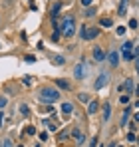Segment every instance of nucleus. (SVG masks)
Here are the masks:
<instances>
[{
	"label": "nucleus",
	"mask_w": 139,
	"mask_h": 147,
	"mask_svg": "<svg viewBox=\"0 0 139 147\" xmlns=\"http://www.w3.org/2000/svg\"><path fill=\"white\" fill-rule=\"evenodd\" d=\"M62 6H64V4H56V6L52 8V20H54V18H56V16L60 14V10H62Z\"/></svg>",
	"instance_id": "obj_17"
},
{
	"label": "nucleus",
	"mask_w": 139,
	"mask_h": 147,
	"mask_svg": "<svg viewBox=\"0 0 139 147\" xmlns=\"http://www.w3.org/2000/svg\"><path fill=\"white\" fill-rule=\"evenodd\" d=\"M127 2H129V0H121V4H119V10H117V12H119V16H123V14L127 12Z\"/></svg>",
	"instance_id": "obj_14"
},
{
	"label": "nucleus",
	"mask_w": 139,
	"mask_h": 147,
	"mask_svg": "<svg viewBox=\"0 0 139 147\" xmlns=\"http://www.w3.org/2000/svg\"><path fill=\"white\" fill-rule=\"evenodd\" d=\"M135 70H137V74H139V58L135 60Z\"/></svg>",
	"instance_id": "obj_34"
},
{
	"label": "nucleus",
	"mask_w": 139,
	"mask_h": 147,
	"mask_svg": "<svg viewBox=\"0 0 139 147\" xmlns=\"http://www.w3.org/2000/svg\"><path fill=\"white\" fill-rule=\"evenodd\" d=\"M54 84H56V86H58L60 90H68V88H70V84L66 82V80H56Z\"/></svg>",
	"instance_id": "obj_15"
},
{
	"label": "nucleus",
	"mask_w": 139,
	"mask_h": 147,
	"mask_svg": "<svg viewBox=\"0 0 139 147\" xmlns=\"http://www.w3.org/2000/svg\"><path fill=\"white\" fill-rule=\"evenodd\" d=\"M82 4H84V6H90V4H92V0H82Z\"/></svg>",
	"instance_id": "obj_31"
},
{
	"label": "nucleus",
	"mask_w": 139,
	"mask_h": 147,
	"mask_svg": "<svg viewBox=\"0 0 139 147\" xmlns=\"http://www.w3.org/2000/svg\"><path fill=\"white\" fill-rule=\"evenodd\" d=\"M117 147H119V145H117Z\"/></svg>",
	"instance_id": "obj_40"
},
{
	"label": "nucleus",
	"mask_w": 139,
	"mask_h": 147,
	"mask_svg": "<svg viewBox=\"0 0 139 147\" xmlns=\"http://www.w3.org/2000/svg\"><path fill=\"white\" fill-rule=\"evenodd\" d=\"M137 137H135V133H127V141H135Z\"/></svg>",
	"instance_id": "obj_27"
},
{
	"label": "nucleus",
	"mask_w": 139,
	"mask_h": 147,
	"mask_svg": "<svg viewBox=\"0 0 139 147\" xmlns=\"http://www.w3.org/2000/svg\"><path fill=\"white\" fill-rule=\"evenodd\" d=\"M72 135L76 137V141H78V143H84V133H82L80 129H74V131H72Z\"/></svg>",
	"instance_id": "obj_12"
},
{
	"label": "nucleus",
	"mask_w": 139,
	"mask_h": 147,
	"mask_svg": "<svg viewBox=\"0 0 139 147\" xmlns=\"http://www.w3.org/2000/svg\"><path fill=\"white\" fill-rule=\"evenodd\" d=\"M109 117H111V105L105 101L103 103V121H109Z\"/></svg>",
	"instance_id": "obj_9"
},
{
	"label": "nucleus",
	"mask_w": 139,
	"mask_h": 147,
	"mask_svg": "<svg viewBox=\"0 0 139 147\" xmlns=\"http://www.w3.org/2000/svg\"><path fill=\"white\" fill-rule=\"evenodd\" d=\"M107 82H109V76H107V74H101V76H97L93 88H95V90H101L103 86H107Z\"/></svg>",
	"instance_id": "obj_5"
},
{
	"label": "nucleus",
	"mask_w": 139,
	"mask_h": 147,
	"mask_svg": "<svg viewBox=\"0 0 139 147\" xmlns=\"http://www.w3.org/2000/svg\"><path fill=\"white\" fill-rule=\"evenodd\" d=\"M129 115H131V107H127V109H125V113L121 115V125H125V123L129 121Z\"/></svg>",
	"instance_id": "obj_16"
},
{
	"label": "nucleus",
	"mask_w": 139,
	"mask_h": 147,
	"mask_svg": "<svg viewBox=\"0 0 139 147\" xmlns=\"http://www.w3.org/2000/svg\"><path fill=\"white\" fill-rule=\"evenodd\" d=\"M117 34L123 36V34H125V28H123V26H117Z\"/></svg>",
	"instance_id": "obj_26"
},
{
	"label": "nucleus",
	"mask_w": 139,
	"mask_h": 147,
	"mask_svg": "<svg viewBox=\"0 0 139 147\" xmlns=\"http://www.w3.org/2000/svg\"><path fill=\"white\" fill-rule=\"evenodd\" d=\"M101 26H105V28H109V26H113V22H111L109 18H103V20H101Z\"/></svg>",
	"instance_id": "obj_22"
},
{
	"label": "nucleus",
	"mask_w": 139,
	"mask_h": 147,
	"mask_svg": "<svg viewBox=\"0 0 139 147\" xmlns=\"http://www.w3.org/2000/svg\"><path fill=\"white\" fill-rule=\"evenodd\" d=\"M80 36H82L84 40H93V38H97V36H99V28L82 26V30H80Z\"/></svg>",
	"instance_id": "obj_3"
},
{
	"label": "nucleus",
	"mask_w": 139,
	"mask_h": 147,
	"mask_svg": "<svg viewBox=\"0 0 139 147\" xmlns=\"http://www.w3.org/2000/svg\"><path fill=\"white\" fill-rule=\"evenodd\" d=\"M60 99V92L56 90V88H42L40 92H38V101H42V103H56Z\"/></svg>",
	"instance_id": "obj_1"
},
{
	"label": "nucleus",
	"mask_w": 139,
	"mask_h": 147,
	"mask_svg": "<svg viewBox=\"0 0 139 147\" xmlns=\"http://www.w3.org/2000/svg\"><path fill=\"white\" fill-rule=\"evenodd\" d=\"M36 147H42V145H36Z\"/></svg>",
	"instance_id": "obj_39"
},
{
	"label": "nucleus",
	"mask_w": 139,
	"mask_h": 147,
	"mask_svg": "<svg viewBox=\"0 0 139 147\" xmlns=\"http://www.w3.org/2000/svg\"><path fill=\"white\" fill-rule=\"evenodd\" d=\"M137 143H139V141H137Z\"/></svg>",
	"instance_id": "obj_41"
},
{
	"label": "nucleus",
	"mask_w": 139,
	"mask_h": 147,
	"mask_svg": "<svg viewBox=\"0 0 139 147\" xmlns=\"http://www.w3.org/2000/svg\"><path fill=\"white\" fill-rule=\"evenodd\" d=\"M119 101H121V103H129V96H121Z\"/></svg>",
	"instance_id": "obj_25"
},
{
	"label": "nucleus",
	"mask_w": 139,
	"mask_h": 147,
	"mask_svg": "<svg viewBox=\"0 0 139 147\" xmlns=\"http://www.w3.org/2000/svg\"><path fill=\"white\" fill-rule=\"evenodd\" d=\"M62 36H74V32H76V20L72 18V16H66L64 20H62Z\"/></svg>",
	"instance_id": "obj_2"
},
{
	"label": "nucleus",
	"mask_w": 139,
	"mask_h": 147,
	"mask_svg": "<svg viewBox=\"0 0 139 147\" xmlns=\"http://www.w3.org/2000/svg\"><path fill=\"white\" fill-rule=\"evenodd\" d=\"M135 105H137V107H139V99H137V103H135Z\"/></svg>",
	"instance_id": "obj_37"
},
{
	"label": "nucleus",
	"mask_w": 139,
	"mask_h": 147,
	"mask_svg": "<svg viewBox=\"0 0 139 147\" xmlns=\"http://www.w3.org/2000/svg\"><path fill=\"white\" fill-rule=\"evenodd\" d=\"M2 147H14V145H12V141H10V139L6 137V139L2 141Z\"/></svg>",
	"instance_id": "obj_23"
},
{
	"label": "nucleus",
	"mask_w": 139,
	"mask_h": 147,
	"mask_svg": "<svg viewBox=\"0 0 139 147\" xmlns=\"http://www.w3.org/2000/svg\"><path fill=\"white\" fill-rule=\"evenodd\" d=\"M107 62H109L111 66H117V64H119V54H117V52H109V54H107Z\"/></svg>",
	"instance_id": "obj_8"
},
{
	"label": "nucleus",
	"mask_w": 139,
	"mask_h": 147,
	"mask_svg": "<svg viewBox=\"0 0 139 147\" xmlns=\"http://www.w3.org/2000/svg\"><path fill=\"white\" fill-rule=\"evenodd\" d=\"M105 58H107V54L101 48H93V60H95V62H103Z\"/></svg>",
	"instance_id": "obj_7"
},
{
	"label": "nucleus",
	"mask_w": 139,
	"mask_h": 147,
	"mask_svg": "<svg viewBox=\"0 0 139 147\" xmlns=\"http://www.w3.org/2000/svg\"><path fill=\"white\" fill-rule=\"evenodd\" d=\"M20 113H22V115H28V113H30V107H28V105H20Z\"/></svg>",
	"instance_id": "obj_20"
},
{
	"label": "nucleus",
	"mask_w": 139,
	"mask_h": 147,
	"mask_svg": "<svg viewBox=\"0 0 139 147\" xmlns=\"http://www.w3.org/2000/svg\"><path fill=\"white\" fill-rule=\"evenodd\" d=\"M123 92H133V80H125V84H123Z\"/></svg>",
	"instance_id": "obj_13"
},
{
	"label": "nucleus",
	"mask_w": 139,
	"mask_h": 147,
	"mask_svg": "<svg viewBox=\"0 0 139 147\" xmlns=\"http://www.w3.org/2000/svg\"><path fill=\"white\" fill-rule=\"evenodd\" d=\"M129 28H137V20H129Z\"/></svg>",
	"instance_id": "obj_30"
},
{
	"label": "nucleus",
	"mask_w": 139,
	"mask_h": 147,
	"mask_svg": "<svg viewBox=\"0 0 139 147\" xmlns=\"http://www.w3.org/2000/svg\"><path fill=\"white\" fill-rule=\"evenodd\" d=\"M97 109H99V103H97L95 99H92V101H90V105H88V113H90V115H93Z\"/></svg>",
	"instance_id": "obj_10"
},
{
	"label": "nucleus",
	"mask_w": 139,
	"mask_h": 147,
	"mask_svg": "<svg viewBox=\"0 0 139 147\" xmlns=\"http://www.w3.org/2000/svg\"><path fill=\"white\" fill-rule=\"evenodd\" d=\"M4 105H6V99H4V98H0V107H4Z\"/></svg>",
	"instance_id": "obj_32"
},
{
	"label": "nucleus",
	"mask_w": 139,
	"mask_h": 147,
	"mask_svg": "<svg viewBox=\"0 0 139 147\" xmlns=\"http://www.w3.org/2000/svg\"><path fill=\"white\" fill-rule=\"evenodd\" d=\"M135 121H139V113H135Z\"/></svg>",
	"instance_id": "obj_35"
},
{
	"label": "nucleus",
	"mask_w": 139,
	"mask_h": 147,
	"mask_svg": "<svg viewBox=\"0 0 139 147\" xmlns=\"http://www.w3.org/2000/svg\"><path fill=\"white\" fill-rule=\"evenodd\" d=\"M16 147H24V145H16Z\"/></svg>",
	"instance_id": "obj_38"
},
{
	"label": "nucleus",
	"mask_w": 139,
	"mask_h": 147,
	"mask_svg": "<svg viewBox=\"0 0 139 147\" xmlns=\"http://www.w3.org/2000/svg\"><path fill=\"white\" fill-rule=\"evenodd\" d=\"M86 14H88V16H93V14H95V8H88V12H86Z\"/></svg>",
	"instance_id": "obj_29"
},
{
	"label": "nucleus",
	"mask_w": 139,
	"mask_h": 147,
	"mask_svg": "<svg viewBox=\"0 0 139 147\" xmlns=\"http://www.w3.org/2000/svg\"><path fill=\"white\" fill-rule=\"evenodd\" d=\"M107 147H115V143H111V145H107Z\"/></svg>",
	"instance_id": "obj_36"
},
{
	"label": "nucleus",
	"mask_w": 139,
	"mask_h": 147,
	"mask_svg": "<svg viewBox=\"0 0 139 147\" xmlns=\"http://www.w3.org/2000/svg\"><path fill=\"white\" fill-rule=\"evenodd\" d=\"M78 99H80V101H82V103H88V101H92V99H90V96H88V94H80V96H78Z\"/></svg>",
	"instance_id": "obj_18"
},
{
	"label": "nucleus",
	"mask_w": 139,
	"mask_h": 147,
	"mask_svg": "<svg viewBox=\"0 0 139 147\" xmlns=\"http://www.w3.org/2000/svg\"><path fill=\"white\" fill-rule=\"evenodd\" d=\"M24 131H26L28 135H34V133H36V127H34V125H28V127H26Z\"/></svg>",
	"instance_id": "obj_21"
},
{
	"label": "nucleus",
	"mask_w": 139,
	"mask_h": 147,
	"mask_svg": "<svg viewBox=\"0 0 139 147\" xmlns=\"http://www.w3.org/2000/svg\"><path fill=\"white\" fill-rule=\"evenodd\" d=\"M131 50H133V44H131V42H125V44L121 46V52H123V58H125L127 62H131V60H133V56H131Z\"/></svg>",
	"instance_id": "obj_4"
},
{
	"label": "nucleus",
	"mask_w": 139,
	"mask_h": 147,
	"mask_svg": "<svg viewBox=\"0 0 139 147\" xmlns=\"http://www.w3.org/2000/svg\"><path fill=\"white\" fill-rule=\"evenodd\" d=\"M2 121H4V113L0 111V127H2Z\"/></svg>",
	"instance_id": "obj_33"
},
{
	"label": "nucleus",
	"mask_w": 139,
	"mask_h": 147,
	"mask_svg": "<svg viewBox=\"0 0 139 147\" xmlns=\"http://www.w3.org/2000/svg\"><path fill=\"white\" fill-rule=\"evenodd\" d=\"M90 147H97V137H92V141H90Z\"/></svg>",
	"instance_id": "obj_28"
},
{
	"label": "nucleus",
	"mask_w": 139,
	"mask_h": 147,
	"mask_svg": "<svg viewBox=\"0 0 139 147\" xmlns=\"http://www.w3.org/2000/svg\"><path fill=\"white\" fill-rule=\"evenodd\" d=\"M74 76H76V80H84L86 78V66L84 64H78L74 68Z\"/></svg>",
	"instance_id": "obj_6"
},
{
	"label": "nucleus",
	"mask_w": 139,
	"mask_h": 147,
	"mask_svg": "<svg viewBox=\"0 0 139 147\" xmlns=\"http://www.w3.org/2000/svg\"><path fill=\"white\" fill-rule=\"evenodd\" d=\"M72 111H74V105H72V103H68V101L62 103V113H64V115H70Z\"/></svg>",
	"instance_id": "obj_11"
},
{
	"label": "nucleus",
	"mask_w": 139,
	"mask_h": 147,
	"mask_svg": "<svg viewBox=\"0 0 139 147\" xmlns=\"http://www.w3.org/2000/svg\"><path fill=\"white\" fill-rule=\"evenodd\" d=\"M54 64H64V58L62 56H54Z\"/></svg>",
	"instance_id": "obj_24"
},
{
	"label": "nucleus",
	"mask_w": 139,
	"mask_h": 147,
	"mask_svg": "<svg viewBox=\"0 0 139 147\" xmlns=\"http://www.w3.org/2000/svg\"><path fill=\"white\" fill-rule=\"evenodd\" d=\"M60 36H62V32H60L58 28H54V34H52V40H54V42H58V40H60Z\"/></svg>",
	"instance_id": "obj_19"
}]
</instances>
